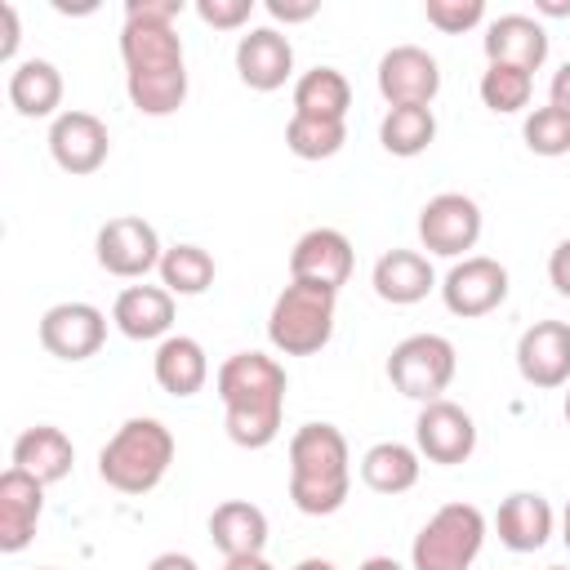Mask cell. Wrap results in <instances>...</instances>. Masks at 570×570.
<instances>
[{"mask_svg": "<svg viewBox=\"0 0 570 570\" xmlns=\"http://www.w3.org/2000/svg\"><path fill=\"white\" fill-rule=\"evenodd\" d=\"M178 13L183 0H125V94L142 116H174L187 102V58L174 31Z\"/></svg>", "mask_w": 570, "mask_h": 570, "instance_id": "6da1fadb", "label": "cell"}, {"mask_svg": "<svg viewBox=\"0 0 570 570\" xmlns=\"http://www.w3.org/2000/svg\"><path fill=\"white\" fill-rule=\"evenodd\" d=\"M227 436L240 450H267L285 423V365L267 352H232L214 374Z\"/></svg>", "mask_w": 570, "mask_h": 570, "instance_id": "7a4b0ae2", "label": "cell"}, {"mask_svg": "<svg viewBox=\"0 0 570 570\" xmlns=\"http://www.w3.org/2000/svg\"><path fill=\"white\" fill-rule=\"evenodd\" d=\"M352 454L334 423H303L289 436V499L303 517H330L347 503Z\"/></svg>", "mask_w": 570, "mask_h": 570, "instance_id": "3957f363", "label": "cell"}, {"mask_svg": "<svg viewBox=\"0 0 570 570\" xmlns=\"http://www.w3.org/2000/svg\"><path fill=\"white\" fill-rule=\"evenodd\" d=\"M174 463V432L160 419H125L98 450V476L120 494H151Z\"/></svg>", "mask_w": 570, "mask_h": 570, "instance_id": "277c9868", "label": "cell"}, {"mask_svg": "<svg viewBox=\"0 0 570 570\" xmlns=\"http://www.w3.org/2000/svg\"><path fill=\"white\" fill-rule=\"evenodd\" d=\"M334 307H338V289H325L312 281H289L267 312L272 347L285 356H316L334 338Z\"/></svg>", "mask_w": 570, "mask_h": 570, "instance_id": "5b68a950", "label": "cell"}, {"mask_svg": "<svg viewBox=\"0 0 570 570\" xmlns=\"http://www.w3.org/2000/svg\"><path fill=\"white\" fill-rule=\"evenodd\" d=\"M485 543V512L476 503L436 508L410 543L414 570H468Z\"/></svg>", "mask_w": 570, "mask_h": 570, "instance_id": "8992f818", "label": "cell"}, {"mask_svg": "<svg viewBox=\"0 0 570 570\" xmlns=\"http://www.w3.org/2000/svg\"><path fill=\"white\" fill-rule=\"evenodd\" d=\"M454 343L445 334H410L387 356V379L410 401H441V392L454 383Z\"/></svg>", "mask_w": 570, "mask_h": 570, "instance_id": "52a82bcc", "label": "cell"}, {"mask_svg": "<svg viewBox=\"0 0 570 570\" xmlns=\"http://www.w3.org/2000/svg\"><path fill=\"white\" fill-rule=\"evenodd\" d=\"M419 240L436 258H468L481 240V205L463 191H441L419 209Z\"/></svg>", "mask_w": 570, "mask_h": 570, "instance_id": "ba28073f", "label": "cell"}, {"mask_svg": "<svg viewBox=\"0 0 570 570\" xmlns=\"http://www.w3.org/2000/svg\"><path fill=\"white\" fill-rule=\"evenodd\" d=\"M94 254H98V267L107 276H120V281H138L147 276L151 267H160V236L147 218L138 214H120V218H107L98 227V240H94Z\"/></svg>", "mask_w": 570, "mask_h": 570, "instance_id": "9c48e42d", "label": "cell"}, {"mask_svg": "<svg viewBox=\"0 0 570 570\" xmlns=\"http://www.w3.org/2000/svg\"><path fill=\"white\" fill-rule=\"evenodd\" d=\"M49 156H53V165L62 174L89 178V174H98L107 165L111 134H107V125L94 111H80V107L58 111L53 125H49Z\"/></svg>", "mask_w": 570, "mask_h": 570, "instance_id": "30bf717a", "label": "cell"}, {"mask_svg": "<svg viewBox=\"0 0 570 570\" xmlns=\"http://www.w3.org/2000/svg\"><path fill=\"white\" fill-rule=\"evenodd\" d=\"M503 298H508V267L499 258H485V254L459 258L441 281V303L463 321L490 316Z\"/></svg>", "mask_w": 570, "mask_h": 570, "instance_id": "8fae6325", "label": "cell"}, {"mask_svg": "<svg viewBox=\"0 0 570 570\" xmlns=\"http://www.w3.org/2000/svg\"><path fill=\"white\" fill-rule=\"evenodd\" d=\"M414 450L428 459V463H441V468H454V463H468L472 450H476V423L463 405L454 401H428L414 419Z\"/></svg>", "mask_w": 570, "mask_h": 570, "instance_id": "7c38bea8", "label": "cell"}, {"mask_svg": "<svg viewBox=\"0 0 570 570\" xmlns=\"http://www.w3.org/2000/svg\"><path fill=\"white\" fill-rule=\"evenodd\" d=\"M107 343V316L94 303H53L40 316V347L58 361H89Z\"/></svg>", "mask_w": 570, "mask_h": 570, "instance_id": "4fadbf2b", "label": "cell"}, {"mask_svg": "<svg viewBox=\"0 0 570 570\" xmlns=\"http://www.w3.org/2000/svg\"><path fill=\"white\" fill-rule=\"evenodd\" d=\"M379 94L387 107H432L441 94V67L419 45H396L379 58Z\"/></svg>", "mask_w": 570, "mask_h": 570, "instance_id": "5bb4252c", "label": "cell"}, {"mask_svg": "<svg viewBox=\"0 0 570 570\" xmlns=\"http://www.w3.org/2000/svg\"><path fill=\"white\" fill-rule=\"evenodd\" d=\"M517 374L530 387H566L570 383V325L566 321H534L517 338Z\"/></svg>", "mask_w": 570, "mask_h": 570, "instance_id": "9a60e30c", "label": "cell"}, {"mask_svg": "<svg viewBox=\"0 0 570 570\" xmlns=\"http://www.w3.org/2000/svg\"><path fill=\"white\" fill-rule=\"evenodd\" d=\"M352 240L338 227H312L289 249V281H312L325 289H343L352 276Z\"/></svg>", "mask_w": 570, "mask_h": 570, "instance_id": "2e32d148", "label": "cell"}, {"mask_svg": "<svg viewBox=\"0 0 570 570\" xmlns=\"http://www.w3.org/2000/svg\"><path fill=\"white\" fill-rule=\"evenodd\" d=\"M236 76L254 94H276L294 76V45L276 27H254L236 40Z\"/></svg>", "mask_w": 570, "mask_h": 570, "instance_id": "e0dca14e", "label": "cell"}, {"mask_svg": "<svg viewBox=\"0 0 570 570\" xmlns=\"http://www.w3.org/2000/svg\"><path fill=\"white\" fill-rule=\"evenodd\" d=\"M40 512H45V481L9 463L0 472V552H22L40 525Z\"/></svg>", "mask_w": 570, "mask_h": 570, "instance_id": "ac0fdd59", "label": "cell"}, {"mask_svg": "<svg viewBox=\"0 0 570 570\" xmlns=\"http://www.w3.org/2000/svg\"><path fill=\"white\" fill-rule=\"evenodd\" d=\"M111 325L134 343L169 338V330H174V294L165 285H125L116 294V303H111Z\"/></svg>", "mask_w": 570, "mask_h": 570, "instance_id": "d6986e66", "label": "cell"}, {"mask_svg": "<svg viewBox=\"0 0 570 570\" xmlns=\"http://www.w3.org/2000/svg\"><path fill=\"white\" fill-rule=\"evenodd\" d=\"M481 45H485V58L490 62H508V67H521L530 76L548 62V31L530 13H503V18H494L485 27Z\"/></svg>", "mask_w": 570, "mask_h": 570, "instance_id": "ffe728a7", "label": "cell"}, {"mask_svg": "<svg viewBox=\"0 0 570 570\" xmlns=\"http://www.w3.org/2000/svg\"><path fill=\"white\" fill-rule=\"evenodd\" d=\"M552 525H557L552 503L539 490H512L494 512L499 543L512 552H539L552 539Z\"/></svg>", "mask_w": 570, "mask_h": 570, "instance_id": "44dd1931", "label": "cell"}, {"mask_svg": "<svg viewBox=\"0 0 570 570\" xmlns=\"http://www.w3.org/2000/svg\"><path fill=\"white\" fill-rule=\"evenodd\" d=\"M370 285L383 303L410 307V303H423L436 289V272H432L428 254H419V249H387V254H379V263L370 272Z\"/></svg>", "mask_w": 570, "mask_h": 570, "instance_id": "7402d4cb", "label": "cell"}, {"mask_svg": "<svg viewBox=\"0 0 570 570\" xmlns=\"http://www.w3.org/2000/svg\"><path fill=\"white\" fill-rule=\"evenodd\" d=\"M209 539L223 557H258L267 548V512L249 499H223L209 512Z\"/></svg>", "mask_w": 570, "mask_h": 570, "instance_id": "603a6c76", "label": "cell"}, {"mask_svg": "<svg viewBox=\"0 0 570 570\" xmlns=\"http://www.w3.org/2000/svg\"><path fill=\"white\" fill-rule=\"evenodd\" d=\"M151 374L169 396H196L209 379V356L191 334H169L156 343Z\"/></svg>", "mask_w": 570, "mask_h": 570, "instance_id": "cb8c5ba5", "label": "cell"}, {"mask_svg": "<svg viewBox=\"0 0 570 570\" xmlns=\"http://www.w3.org/2000/svg\"><path fill=\"white\" fill-rule=\"evenodd\" d=\"M71 463H76V445H71V436H67L62 428H53V423H36V428H27V432L13 441V468L31 472V476L45 481V485L62 481V476L71 472Z\"/></svg>", "mask_w": 570, "mask_h": 570, "instance_id": "d4e9b609", "label": "cell"}, {"mask_svg": "<svg viewBox=\"0 0 570 570\" xmlns=\"http://www.w3.org/2000/svg\"><path fill=\"white\" fill-rule=\"evenodd\" d=\"M9 102L18 116L27 120H40V116H53L58 102H62V71L49 62V58H27L9 71Z\"/></svg>", "mask_w": 570, "mask_h": 570, "instance_id": "484cf974", "label": "cell"}, {"mask_svg": "<svg viewBox=\"0 0 570 570\" xmlns=\"http://www.w3.org/2000/svg\"><path fill=\"white\" fill-rule=\"evenodd\" d=\"M423 454L405 441H379L361 454V481L374 490V494H405L419 485V463Z\"/></svg>", "mask_w": 570, "mask_h": 570, "instance_id": "4316f807", "label": "cell"}, {"mask_svg": "<svg viewBox=\"0 0 570 570\" xmlns=\"http://www.w3.org/2000/svg\"><path fill=\"white\" fill-rule=\"evenodd\" d=\"M347 107H352V85L338 67H312L294 80V116L343 120Z\"/></svg>", "mask_w": 570, "mask_h": 570, "instance_id": "83f0119b", "label": "cell"}, {"mask_svg": "<svg viewBox=\"0 0 570 570\" xmlns=\"http://www.w3.org/2000/svg\"><path fill=\"white\" fill-rule=\"evenodd\" d=\"M436 138V116L432 107H387L379 120V142L392 156H423Z\"/></svg>", "mask_w": 570, "mask_h": 570, "instance_id": "f1b7e54d", "label": "cell"}, {"mask_svg": "<svg viewBox=\"0 0 570 570\" xmlns=\"http://www.w3.org/2000/svg\"><path fill=\"white\" fill-rule=\"evenodd\" d=\"M160 285L169 289V294H178V298H196V294H205L209 285H214V254L209 249H200V245H169L165 254H160Z\"/></svg>", "mask_w": 570, "mask_h": 570, "instance_id": "f546056e", "label": "cell"}, {"mask_svg": "<svg viewBox=\"0 0 570 570\" xmlns=\"http://www.w3.org/2000/svg\"><path fill=\"white\" fill-rule=\"evenodd\" d=\"M347 142V125L343 120H321V116H289L285 125V147L298 160H330L338 156Z\"/></svg>", "mask_w": 570, "mask_h": 570, "instance_id": "4dcf8cb0", "label": "cell"}, {"mask_svg": "<svg viewBox=\"0 0 570 570\" xmlns=\"http://www.w3.org/2000/svg\"><path fill=\"white\" fill-rule=\"evenodd\" d=\"M481 102L499 116H512L521 107H530V94H534V76L521 71V67H508V62H490L481 71Z\"/></svg>", "mask_w": 570, "mask_h": 570, "instance_id": "1f68e13d", "label": "cell"}, {"mask_svg": "<svg viewBox=\"0 0 570 570\" xmlns=\"http://www.w3.org/2000/svg\"><path fill=\"white\" fill-rule=\"evenodd\" d=\"M521 134H525V147L534 156H566L570 151V116L561 107H552V102L548 107H534L525 116Z\"/></svg>", "mask_w": 570, "mask_h": 570, "instance_id": "d6a6232c", "label": "cell"}, {"mask_svg": "<svg viewBox=\"0 0 570 570\" xmlns=\"http://www.w3.org/2000/svg\"><path fill=\"white\" fill-rule=\"evenodd\" d=\"M428 22L445 36H463L472 31L476 22H485V0H428L423 4Z\"/></svg>", "mask_w": 570, "mask_h": 570, "instance_id": "836d02e7", "label": "cell"}, {"mask_svg": "<svg viewBox=\"0 0 570 570\" xmlns=\"http://www.w3.org/2000/svg\"><path fill=\"white\" fill-rule=\"evenodd\" d=\"M249 13H254V0H196V18L205 27H218V31L245 27Z\"/></svg>", "mask_w": 570, "mask_h": 570, "instance_id": "e575fe53", "label": "cell"}, {"mask_svg": "<svg viewBox=\"0 0 570 570\" xmlns=\"http://www.w3.org/2000/svg\"><path fill=\"white\" fill-rule=\"evenodd\" d=\"M267 13L276 18V22H307V18H316L321 13V0H267Z\"/></svg>", "mask_w": 570, "mask_h": 570, "instance_id": "d590c367", "label": "cell"}, {"mask_svg": "<svg viewBox=\"0 0 570 570\" xmlns=\"http://www.w3.org/2000/svg\"><path fill=\"white\" fill-rule=\"evenodd\" d=\"M548 281H552V289H557L561 298H570V236L552 249V258H548Z\"/></svg>", "mask_w": 570, "mask_h": 570, "instance_id": "8d00e7d4", "label": "cell"}, {"mask_svg": "<svg viewBox=\"0 0 570 570\" xmlns=\"http://www.w3.org/2000/svg\"><path fill=\"white\" fill-rule=\"evenodd\" d=\"M0 22H4V40H0V58H4V62H13V53H18V40H22L18 31H22V27H18V9H13L9 0L0 4Z\"/></svg>", "mask_w": 570, "mask_h": 570, "instance_id": "74e56055", "label": "cell"}, {"mask_svg": "<svg viewBox=\"0 0 570 570\" xmlns=\"http://www.w3.org/2000/svg\"><path fill=\"white\" fill-rule=\"evenodd\" d=\"M548 102H552V107H561V111L570 116V58H566V62L552 71V85H548Z\"/></svg>", "mask_w": 570, "mask_h": 570, "instance_id": "f35d334b", "label": "cell"}, {"mask_svg": "<svg viewBox=\"0 0 570 570\" xmlns=\"http://www.w3.org/2000/svg\"><path fill=\"white\" fill-rule=\"evenodd\" d=\"M147 570H200L187 552H160V557H151V566Z\"/></svg>", "mask_w": 570, "mask_h": 570, "instance_id": "ab89813d", "label": "cell"}, {"mask_svg": "<svg viewBox=\"0 0 570 570\" xmlns=\"http://www.w3.org/2000/svg\"><path fill=\"white\" fill-rule=\"evenodd\" d=\"M223 570H272V561L258 552V557H227Z\"/></svg>", "mask_w": 570, "mask_h": 570, "instance_id": "60d3db41", "label": "cell"}, {"mask_svg": "<svg viewBox=\"0 0 570 570\" xmlns=\"http://www.w3.org/2000/svg\"><path fill=\"white\" fill-rule=\"evenodd\" d=\"M361 570H405L401 561H392V557H365L361 561Z\"/></svg>", "mask_w": 570, "mask_h": 570, "instance_id": "b9f144b4", "label": "cell"}, {"mask_svg": "<svg viewBox=\"0 0 570 570\" xmlns=\"http://www.w3.org/2000/svg\"><path fill=\"white\" fill-rule=\"evenodd\" d=\"M534 9H539V13H548V18H566V13H570V4H557V0H539Z\"/></svg>", "mask_w": 570, "mask_h": 570, "instance_id": "7bdbcfd3", "label": "cell"}, {"mask_svg": "<svg viewBox=\"0 0 570 570\" xmlns=\"http://www.w3.org/2000/svg\"><path fill=\"white\" fill-rule=\"evenodd\" d=\"M294 570H338V566H334V561H325V557H303Z\"/></svg>", "mask_w": 570, "mask_h": 570, "instance_id": "ee69618b", "label": "cell"}, {"mask_svg": "<svg viewBox=\"0 0 570 570\" xmlns=\"http://www.w3.org/2000/svg\"><path fill=\"white\" fill-rule=\"evenodd\" d=\"M561 539H566V548H570V503H566V512H561Z\"/></svg>", "mask_w": 570, "mask_h": 570, "instance_id": "f6af8a7d", "label": "cell"}, {"mask_svg": "<svg viewBox=\"0 0 570 570\" xmlns=\"http://www.w3.org/2000/svg\"><path fill=\"white\" fill-rule=\"evenodd\" d=\"M561 414H566V423H570V383H566V401H561Z\"/></svg>", "mask_w": 570, "mask_h": 570, "instance_id": "bcb514c9", "label": "cell"}, {"mask_svg": "<svg viewBox=\"0 0 570 570\" xmlns=\"http://www.w3.org/2000/svg\"><path fill=\"white\" fill-rule=\"evenodd\" d=\"M548 570H566V566H548Z\"/></svg>", "mask_w": 570, "mask_h": 570, "instance_id": "7dc6e473", "label": "cell"}, {"mask_svg": "<svg viewBox=\"0 0 570 570\" xmlns=\"http://www.w3.org/2000/svg\"><path fill=\"white\" fill-rule=\"evenodd\" d=\"M40 570H53V566H40Z\"/></svg>", "mask_w": 570, "mask_h": 570, "instance_id": "c3c4849f", "label": "cell"}]
</instances>
